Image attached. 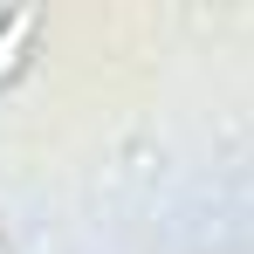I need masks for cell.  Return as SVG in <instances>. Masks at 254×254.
Wrapping results in <instances>:
<instances>
[{"instance_id":"obj_1","label":"cell","mask_w":254,"mask_h":254,"mask_svg":"<svg viewBox=\"0 0 254 254\" xmlns=\"http://www.w3.org/2000/svg\"><path fill=\"white\" fill-rule=\"evenodd\" d=\"M28 42H35V14H7V21H0V76L21 62V48H28Z\"/></svg>"}]
</instances>
